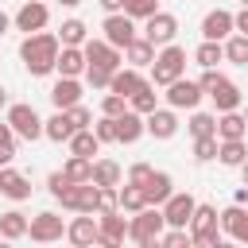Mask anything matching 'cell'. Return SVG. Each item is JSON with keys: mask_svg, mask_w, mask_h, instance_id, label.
<instances>
[{"mask_svg": "<svg viewBox=\"0 0 248 248\" xmlns=\"http://www.w3.org/2000/svg\"><path fill=\"white\" fill-rule=\"evenodd\" d=\"M217 147H221V140H217V136H194V159H198V163L217 159Z\"/></svg>", "mask_w": 248, "mask_h": 248, "instance_id": "f35d334b", "label": "cell"}, {"mask_svg": "<svg viewBox=\"0 0 248 248\" xmlns=\"http://www.w3.org/2000/svg\"><path fill=\"white\" fill-rule=\"evenodd\" d=\"M163 229H167L163 205H143V209H140V213H132V221H128V240H136V244L151 248V244H159Z\"/></svg>", "mask_w": 248, "mask_h": 248, "instance_id": "7a4b0ae2", "label": "cell"}, {"mask_svg": "<svg viewBox=\"0 0 248 248\" xmlns=\"http://www.w3.org/2000/svg\"><path fill=\"white\" fill-rule=\"evenodd\" d=\"M190 240L198 244V248H221V213H217V205H198L194 209V217H190Z\"/></svg>", "mask_w": 248, "mask_h": 248, "instance_id": "3957f363", "label": "cell"}, {"mask_svg": "<svg viewBox=\"0 0 248 248\" xmlns=\"http://www.w3.org/2000/svg\"><path fill=\"white\" fill-rule=\"evenodd\" d=\"M194 209H198L194 194H178V190H174V194L163 202V217H167V225H178V229H186V225H190Z\"/></svg>", "mask_w": 248, "mask_h": 248, "instance_id": "5bb4252c", "label": "cell"}, {"mask_svg": "<svg viewBox=\"0 0 248 248\" xmlns=\"http://www.w3.org/2000/svg\"><path fill=\"white\" fill-rule=\"evenodd\" d=\"M0 108H8V89L0 85Z\"/></svg>", "mask_w": 248, "mask_h": 248, "instance_id": "db71d44e", "label": "cell"}, {"mask_svg": "<svg viewBox=\"0 0 248 248\" xmlns=\"http://www.w3.org/2000/svg\"><path fill=\"white\" fill-rule=\"evenodd\" d=\"M16 140H19V136H16L12 124L4 120V124H0V167H8V163L16 159Z\"/></svg>", "mask_w": 248, "mask_h": 248, "instance_id": "ab89813d", "label": "cell"}, {"mask_svg": "<svg viewBox=\"0 0 248 248\" xmlns=\"http://www.w3.org/2000/svg\"><path fill=\"white\" fill-rule=\"evenodd\" d=\"M221 232L225 236H232V240H240V244H248V209L244 205H225L221 209Z\"/></svg>", "mask_w": 248, "mask_h": 248, "instance_id": "2e32d148", "label": "cell"}, {"mask_svg": "<svg viewBox=\"0 0 248 248\" xmlns=\"http://www.w3.org/2000/svg\"><path fill=\"white\" fill-rule=\"evenodd\" d=\"M232 202H236V205H248V186H240V190L232 194Z\"/></svg>", "mask_w": 248, "mask_h": 248, "instance_id": "816d5d0a", "label": "cell"}, {"mask_svg": "<svg viewBox=\"0 0 248 248\" xmlns=\"http://www.w3.org/2000/svg\"><path fill=\"white\" fill-rule=\"evenodd\" d=\"M170 194H174V178H170L167 170H155V174L147 178V186H143V198H147V205H163Z\"/></svg>", "mask_w": 248, "mask_h": 248, "instance_id": "484cf974", "label": "cell"}, {"mask_svg": "<svg viewBox=\"0 0 248 248\" xmlns=\"http://www.w3.org/2000/svg\"><path fill=\"white\" fill-rule=\"evenodd\" d=\"M124 12H128L132 19H147V16L159 12V0H124Z\"/></svg>", "mask_w": 248, "mask_h": 248, "instance_id": "b9f144b4", "label": "cell"}, {"mask_svg": "<svg viewBox=\"0 0 248 248\" xmlns=\"http://www.w3.org/2000/svg\"><path fill=\"white\" fill-rule=\"evenodd\" d=\"M167 105L170 108H198L202 105V97H205V89H202V81H190V78H174L170 85H167Z\"/></svg>", "mask_w": 248, "mask_h": 248, "instance_id": "8992f818", "label": "cell"}, {"mask_svg": "<svg viewBox=\"0 0 248 248\" xmlns=\"http://www.w3.org/2000/svg\"><path fill=\"white\" fill-rule=\"evenodd\" d=\"M120 178H124L120 163H112V159H97L93 163V182L97 186H120Z\"/></svg>", "mask_w": 248, "mask_h": 248, "instance_id": "1f68e13d", "label": "cell"}, {"mask_svg": "<svg viewBox=\"0 0 248 248\" xmlns=\"http://www.w3.org/2000/svg\"><path fill=\"white\" fill-rule=\"evenodd\" d=\"M143 132H147V116H143V112L128 108V112L116 116V143H136Z\"/></svg>", "mask_w": 248, "mask_h": 248, "instance_id": "d6986e66", "label": "cell"}, {"mask_svg": "<svg viewBox=\"0 0 248 248\" xmlns=\"http://www.w3.org/2000/svg\"><path fill=\"white\" fill-rule=\"evenodd\" d=\"M236 31H240V35H248V8H240V12H236Z\"/></svg>", "mask_w": 248, "mask_h": 248, "instance_id": "681fc988", "label": "cell"}, {"mask_svg": "<svg viewBox=\"0 0 248 248\" xmlns=\"http://www.w3.org/2000/svg\"><path fill=\"white\" fill-rule=\"evenodd\" d=\"M147 205V198H143V186H132V182H124L120 186V209L124 213H140Z\"/></svg>", "mask_w": 248, "mask_h": 248, "instance_id": "d590c367", "label": "cell"}, {"mask_svg": "<svg viewBox=\"0 0 248 248\" xmlns=\"http://www.w3.org/2000/svg\"><path fill=\"white\" fill-rule=\"evenodd\" d=\"M225 62H232V66H248V35H229L225 39Z\"/></svg>", "mask_w": 248, "mask_h": 248, "instance_id": "e575fe53", "label": "cell"}, {"mask_svg": "<svg viewBox=\"0 0 248 248\" xmlns=\"http://www.w3.org/2000/svg\"><path fill=\"white\" fill-rule=\"evenodd\" d=\"M8 124H12V132H16L19 140H27V143H35V140L46 136V132H43V120H39V112H35L31 105H8Z\"/></svg>", "mask_w": 248, "mask_h": 248, "instance_id": "5b68a950", "label": "cell"}, {"mask_svg": "<svg viewBox=\"0 0 248 248\" xmlns=\"http://www.w3.org/2000/svg\"><path fill=\"white\" fill-rule=\"evenodd\" d=\"M244 120H248V108H244Z\"/></svg>", "mask_w": 248, "mask_h": 248, "instance_id": "680465c9", "label": "cell"}, {"mask_svg": "<svg viewBox=\"0 0 248 248\" xmlns=\"http://www.w3.org/2000/svg\"><path fill=\"white\" fill-rule=\"evenodd\" d=\"M159 244H163V248H186V244H194V240H190V229L167 225V229H163V236H159Z\"/></svg>", "mask_w": 248, "mask_h": 248, "instance_id": "60d3db41", "label": "cell"}, {"mask_svg": "<svg viewBox=\"0 0 248 248\" xmlns=\"http://www.w3.org/2000/svg\"><path fill=\"white\" fill-rule=\"evenodd\" d=\"M93 132H97L101 143H116V116H105V112H101V120L93 124Z\"/></svg>", "mask_w": 248, "mask_h": 248, "instance_id": "ee69618b", "label": "cell"}, {"mask_svg": "<svg viewBox=\"0 0 248 248\" xmlns=\"http://www.w3.org/2000/svg\"><path fill=\"white\" fill-rule=\"evenodd\" d=\"M151 174H155L151 163H132V167H128V182H132V186H147Z\"/></svg>", "mask_w": 248, "mask_h": 248, "instance_id": "bcb514c9", "label": "cell"}, {"mask_svg": "<svg viewBox=\"0 0 248 248\" xmlns=\"http://www.w3.org/2000/svg\"><path fill=\"white\" fill-rule=\"evenodd\" d=\"M58 39H62V46H81L85 43V23L81 19H62Z\"/></svg>", "mask_w": 248, "mask_h": 248, "instance_id": "8d00e7d4", "label": "cell"}, {"mask_svg": "<svg viewBox=\"0 0 248 248\" xmlns=\"http://www.w3.org/2000/svg\"><path fill=\"white\" fill-rule=\"evenodd\" d=\"M97 225H101L97 244L116 248V244H124V240H128V217H124V209H116V213H97Z\"/></svg>", "mask_w": 248, "mask_h": 248, "instance_id": "8fae6325", "label": "cell"}, {"mask_svg": "<svg viewBox=\"0 0 248 248\" xmlns=\"http://www.w3.org/2000/svg\"><path fill=\"white\" fill-rule=\"evenodd\" d=\"M66 112L74 116V124H78V128H93V112H89V108H85L81 101H78L74 108H66Z\"/></svg>", "mask_w": 248, "mask_h": 248, "instance_id": "c3c4849f", "label": "cell"}, {"mask_svg": "<svg viewBox=\"0 0 248 248\" xmlns=\"http://www.w3.org/2000/svg\"><path fill=\"white\" fill-rule=\"evenodd\" d=\"M27 213H19V209H8V213H0V236L4 240H23L27 236Z\"/></svg>", "mask_w": 248, "mask_h": 248, "instance_id": "83f0119b", "label": "cell"}, {"mask_svg": "<svg viewBox=\"0 0 248 248\" xmlns=\"http://www.w3.org/2000/svg\"><path fill=\"white\" fill-rule=\"evenodd\" d=\"M101 112H105V116H120V112H128V97H120V93L108 89V93L101 97Z\"/></svg>", "mask_w": 248, "mask_h": 248, "instance_id": "7bdbcfd3", "label": "cell"}, {"mask_svg": "<svg viewBox=\"0 0 248 248\" xmlns=\"http://www.w3.org/2000/svg\"><path fill=\"white\" fill-rule=\"evenodd\" d=\"M8 27H12V16H4V12H0V39L8 35Z\"/></svg>", "mask_w": 248, "mask_h": 248, "instance_id": "f5cc1de1", "label": "cell"}, {"mask_svg": "<svg viewBox=\"0 0 248 248\" xmlns=\"http://www.w3.org/2000/svg\"><path fill=\"white\" fill-rule=\"evenodd\" d=\"M186 74V50L178 46V43H167V46H159V54H155V62H151V81L155 85H170L174 78H182Z\"/></svg>", "mask_w": 248, "mask_h": 248, "instance_id": "277c9868", "label": "cell"}, {"mask_svg": "<svg viewBox=\"0 0 248 248\" xmlns=\"http://www.w3.org/2000/svg\"><path fill=\"white\" fill-rule=\"evenodd\" d=\"M217 159H221L225 167H240V163L248 159V147H244V140H221V147H217Z\"/></svg>", "mask_w": 248, "mask_h": 248, "instance_id": "836d02e7", "label": "cell"}, {"mask_svg": "<svg viewBox=\"0 0 248 248\" xmlns=\"http://www.w3.org/2000/svg\"><path fill=\"white\" fill-rule=\"evenodd\" d=\"M186 132H190V136H217V116H213V112H198V108H190Z\"/></svg>", "mask_w": 248, "mask_h": 248, "instance_id": "d6a6232c", "label": "cell"}, {"mask_svg": "<svg viewBox=\"0 0 248 248\" xmlns=\"http://www.w3.org/2000/svg\"><path fill=\"white\" fill-rule=\"evenodd\" d=\"M205 97H213L217 112H232V108H240V105H244V93H240V85H236V81H229L225 74H221V81H217V85H213Z\"/></svg>", "mask_w": 248, "mask_h": 248, "instance_id": "e0dca14e", "label": "cell"}, {"mask_svg": "<svg viewBox=\"0 0 248 248\" xmlns=\"http://www.w3.org/2000/svg\"><path fill=\"white\" fill-rule=\"evenodd\" d=\"M244 70H248V66H244Z\"/></svg>", "mask_w": 248, "mask_h": 248, "instance_id": "91938a15", "label": "cell"}, {"mask_svg": "<svg viewBox=\"0 0 248 248\" xmlns=\"http://www.w3.org/2000/svg\"><path fill=\"white\" fill-rule=\"evenodd\" d=\"M85 50L81 46H62L58 50V62H54V70H58V78H78V74H85Z\"/></svg>", "mask_w": 248, "mask_h": 248, "instance_id": "cb8c5ba5", "label": "cell"}, {"mask_svg": "<svg viewBox=\"0 0 248 248\" xmlns=\"http://www.w3.org/2000/svg\"><path fill=\"white\" fill-rule=\"evenodd\" d=\"M46 19H50V8L43 4V0H27L16 16H12V23H16V31H23V35H31V31H43L46 27Z\"/></svg>", "mask_w": 248, "mask_h": 248, "instance_id": "7c38bea8", "label": "cell"}, {"mask_svg": "<svg viewBox=\"0 0 248 248\" xmlns=\"http://www.w3.org/2000/svg\"><path fill=\"white\" fill-rule=\"evenodd\" d=\"M58 4H62V8H78L81 0H58Z\"/></svg>", "mask_w": 248, "mask_h": 248, "instance_id": "11a10c76", "label": "cell"}, {"mask_svg": "<svg viewBox=\"0 0 248 248\" xmlns=\"http://www.w3.org/2000/svg\"><path fill=\"white\" fill-rule=\"evenodd\" d=\"M78 101H81V81L78 78H58L50 85V105L54 108H74Z\"/></svg>", "mask_w": 248, "mask_h": 248, "instance_id": "7402d4cb", "label": "cell"}, {"mask_svg": "<svg viewBox=\"0 0 248 248\" xmlns=\"http://www.w3.org/2000/svg\"><path fill=\"white\" fill-rule=\"evenodd\" d=\"M97 151H101V140H97L93 128H78V132L70 136V155H85V159H93Z\"/></svg>", "mask_w": 248, "mask_h": 248, "instance_id": "f1b7e54d", "label": "cell"}, {"mask_svg": "<svg viewBox=\"0 0 248 248\" xmlns=\"http://www.w3.org/2000/svg\"><path fill=\"white\" fill-rule=\"evenodd\" d=\"M240 174H244V186H248V159L240 163Z\"/></svg>", "mask_w": 248, "mask_h": 248, "instance_id": "9f6ffc18", "label": "cell"}, {"mask_svg": "<svg viewBox=\"0 0 248 248\" xmlns=\"http://www.w3.org/2000/svg\"><path fill=\"white\" fill-rule=\"evenodd\" d=\"M155 54H159V46H155L151 39H143V35H136V39L124 46V62H128V66H136V70L151 66V62H155Z\"/></svg>", "mask_w": 248, "mask_h": 248, "instance_id": "44dd1931", "label": "cell"}, {"mask_svg": "<svg viewBox=\"0 0 248 248\" xmlns=\"http://www.w3.org/2000/svg\"><path fill=\"white\" fill-rule=\"evenodd\" d=\"M101 31H105V39L112 43V46H128L132 39H136V19L128 16V12H108L105 16V23H101Z\"/></svg>", "mask_w": 248, "mask_h": 248, "instance_id": "9c48e42d", "label": "cell"}, {"mask_svg": "<svg viewBox=\"0 0 248 248\" xmlns=\"http://www.w3.org/2000/svg\"><path fill=\"white\" fill-rule=\"evenodd\" d=\"M105 12H124V0H101Z\"/></svg>", "mask_w": 248, "mask_h": 248, "instance_id": "f907efd6", "label": "cell"}, {"mask_svg": "<svg viewBox=\"0 0 248 248\" xmlns=\"http://www.w3.org/2000/svg\"><path fill=\"white\" fill-rule=\"evenodd\" d=\"M240 4H244V8H248V0H240Z\"/></svg>", "mask_w": 248, "mask_h": 248, "instance_id": "6f0895ef", "label": "cell"}, {"mask_svg": "<svg viewBox=\"0 0 248 248\" xmlns=\"http://www.w3.org/2000/svg\"><path fill=\"white\" fill-rule=\"evenodd\" d=\"M97 236H101V225L93 221V213H81V217H74V221L66 225V240H70V244H78V248L97 244Z\"/></svg>", "mask_w": 248, "mask_h": 248, "instance_id": "9a60e30c", "label": "cell"}, {"mask_svg": "<svg viewBox=\"0 0 248 248\" xmlns=\"http://www.w3.org/2000/svg\"><path fill=\"white\" fill-rule=\"evenodd\" d=\"M232 31H236V16H232V12H225V8L205 12V19H202V39H217V43H225Z\"/></svg>", "mask_w": 248, "mask_h": 248, "instance_id": "4fadbf2b", "label": "cell"}, {"mask_svg": "<svg viewBox=\"0 0 248 248\" xmlns=\"http://www.w3.org/2000/svg\"><path fill=\"white\" fill-rule=\"evenodd\" d=\"M147 78L136 70V66H124V70H112V81H108V89L112 93H120V97H132L140 85H143Z\"/></svg>", "mask_w": 248, "mask_h": 248, "instance_id": "4316f807", "label": "cell"}, {"mask_svg": "<svg viewBox=\"0 0 248 248\" xmlns=\"http://www.w3.org/2000/svg\"><path fill=\"white\" fill-rule=\"evenodd\" d=\"M27 236H31V240H39V244L62 240V236H66V221H62L58 213L43 209V213H35V217H31V225H27Z\"/></svg>", "mask_w": 248, "mask_h": 248, "instance_id": "ba28073f", "label": "cell"}, {"mask_svg": "<svg viewBox=\"0 0 248 248\" xmlns=\"http://www.w3.org/2000/svg\"><path fill=\"white\" fill-rule=\"evenodd\" d=\"M78 186H81V182H70V186L54 198V202H62V209H70V213H78Z\"/></svg>", "mask_w": 248, "mask_h": 248, "instance_id": "7dc6e473", "label": "cell"}, {"mask_svg": "<svg viewBox=\"0 0 248 248\" xmlns=\"http://www.w3.org/2000/svg\"><path fill=\"white\" fill-rule=\"evenodd\" d=\"M128 108H136V112H143V116H147V112H155V108H159V93H155V81H143V85H140V89L128 97Z\"/></svg>", "mask_w": 248, "mask_h": 248, "instance_id": "f546056e", "label": "cell"}, {"mask_svg": "<svg viewBox=\"0 0 248 248\" xmlns=\"http://www.w3.org/2000/svg\"><path fill=\"white\" fill-rule=\"evenodd\" d=\"M85 81H89L93 89H108V81H112V70H105V66H85Z\"/></svg>", "mask_w": 248, "mask_h": 248, "instance_id": "f6af8a7d", "label": "cell"}, {"mask_svg": "<svg viewBox=\"0 0 248 248\" xmlns=\"http://www.w3.org/2000/svg\"><path fill=\"white\" fill-rule=\"evenodd\" d=\"M43 132H46V140H54V143H70V136L78 132V124H74V116H70L66 108H54V116L43 120Z\"/></svg>", "mask_w": 248, "mask_h": 248, "instance_id": "603a6c76", "label": "cell"}, {"mask_svg": "<svg viewBox=\"0 0 248 248\" xmlns=\"http://www.w3.org/2000/svg\"><path fill=\"white\" fill-rule=\"evenodd\" d=\"M81 50H85V62H89V66L120 70V62H124V50H120V46H112L108 39H85V43H81Z\"/></svg>", "mask_w": 248, "mask_h": 248, "instance_id": "52a82bcc", "label": "cell"}, {"mask_svg": "<svg viewBox=\"0 0 248 248\" xmlns=\"http://www.w3.org/2000/svg\"><path fill=\"white\" fill-rule=\"evenodd\" d=\"M62 170H66L74 182H89V178H93V159H85V155H70Z\"/></svg>", "mask_w": 248, "mask_h": 248, "instance_id": "74e56055", "label": "cell"}, {"mask_svg": "<svg viewBox=\"0 0 248 248\" xmlns=\"http://www.w3.org/2000/svg\"><path fill=\"white\" fill-rule=\"evenodd\" d=\"M194 62L205 70V66H217V62H225V43H217V39H202V46L194 50Z\"/></svg>", "mask_w": 248, "mask_h": 248, "instance_id": "4dcf8cb0", "label": "cell"}, {"mask_svg": "<svg viewBox=\"0 0 248 248\" xmlns=\"http://www.w3.org/2000/svg\"><path fill=\"white\" fill-rule=\"evenodd\" d=\"M174 35H178V19H174L170 12H155V16L143 19V39H151L155 46L174 43Z\"/></svg>", "mask_w": 248, "mask_h": 248, "instance_id": "30bf717a", "label": "cell"}, {"mask_svg": "<svg viewBox=\"0 0 248 248\" xmlns=\"http://www.w3.org/2000/svg\"><path fill=\"white\" fill-rule=\"evenodd\" d=\"M58 50H62V39H58V35H50V31H31V35H23V43H19V62H23V70H27L31 78H46V74L54 70V62H58Z\"/></svg>", "mask_w": 248, "mask_h": 248, "instance_id": "6da1fadb", "label": "cell"}, {"mask_svg": "<svg viewBox=\"0 0 248 248\" xmlns=\"http://www.w3.org/2000/svg\"><path fill=\"white\" fill-rule=\"evenodd\" d=\"M178 132V108H155V112H147V136H155V140H170Z\"/></svg>", "mask_w": 248, "mask_h": 248, "instance_id": "ac0fdd59", "label": "cell"}, {"mask_svg": "<svg viewBox=\"0 0 248 248\" xmlns=\"http://www.w3.org/2000/svg\"><path fill=\"white\" fill-rule=\"evenodd\" d=\"M244 136H248V120H244L240 108L217 116V140H244Z\"/></svg>", "mask_w": 248, "mask_h": 248, "instance_id": "d4e9b609", "label": "cell"}, {"mask_svg": "<svg viewBox=\"0 0 248 248\" xmlns=\"http://www.w3.org/2000/svg\"><path fill=\"white\" fill-rule=\"evenodd\" d=\"M0 194L12 198V202H27L31 198V178L12 170V167H0Z\"/></svg>", "mask_w": 248, "mask_h": 248, "instance_id": "ffe728a7", "label": "cell"}]
</instances>
